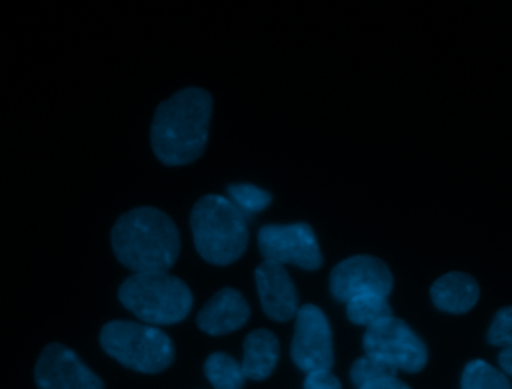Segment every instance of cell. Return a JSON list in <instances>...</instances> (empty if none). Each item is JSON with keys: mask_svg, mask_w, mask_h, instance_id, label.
<instances>
[{"mask_svg": "<svg viewBox=\"0 0 512 389\" xmlns=\"http://www.w3.org/2000/svg\"><path fill=\"white\" fill-rule=\"evenodd\" d=\"M213 101L203 89L180 90L156 110L152 147L156 158L168 167L197 161L209 140Z\"/></svg>", "mask_w": 512, "mask_h": 389, "instance_id": "6da1fadb", "label": "cell"}, {"mask_svg": "<svg viewBox=\"0 0 512 389\" xmlns=\"http://www.w3.org/2000/svg\"><path fill=\"white\" fill-rule=\"evenodd\" d=\"M111 246L120 264L135 274L168 273L179 258V229L158 208H135L117 220Z\"/></svg>", "mask_w": 512, "mask_h": 389, "instance_id": "7a4b0ae2", "label": "cell"}, {"mask_svg": "<svg viewBox=\"0 0 512 389\" xmlns=\"http://www.w3.org/2000/svg\"><path fill=\"white\" fill-rule=\"evenodd\" d=\"M191 228L198 253L210 264H233L248 247L245 214L225 196L201 198L192 210Z\"/></svg>", "mask_w": 512, "mask_h": 389, "instance_id": "3957f363", "label": "cell"}, {"mask_svg": "<svg viewBox=\"0 0 512 389\" xmlns=\"http://www.w3.org/2000/svg\"><path fill=\"white\" fill-rule=\"evenodd\" d=\"M119 300L147 325H173L191 313L194 297L179 277L168 273L134 274L119 289Z\"/></svg>", "mask_w": 512, "mask_h": 389, "instance_id": "277c9868", "label": "cell"}, {"mask_svg": "<svg viewBox=\"0 0 512 389\" xmlns=\"http://www.w3.org/2000/svg\"><path fill=\"white\" fill-rule=\"evenodd\" d=\"M105 354L135 372L156 375L164 372L174 360L170 337L153 327L129 321L108 322L101 331Z\"/></svg>", "mask_w": 512, "mask_h": 389, "instance_id": "5b68a950", "label": "cell"}, {"mask_svg": "<svg viewBox=\"0 0 512 389\" xmlns=\"http://www.w3.org/2000/svg\"><path fill=\"white\" fill-rule=\"evenodd\" d=\"M364 351L399 372L418 373L426 367L427 348L423 340L402 319L391 318L367 328Z\"/></svg>", "mask_w": 512, "mask_h": 389, "instance_id": "8992f818", "label": "cell"}, {"mask_svg": "<svg viewBox=\"0 0 512 389\" xmlns=\"http://www.w3.org/2000/svg\"><path fill=\"white\" fill-rule=\"evenodd\" d=\"M258 246L265 261L280 265L312 271L321 268L324 262L315 232L307 223L262 226Z\"/></svg>", "mask_w": 512, "mask_h": 389, "instance_id": "52a82bcc", "label": "cell"}, {"mask_svg": "<svg viewBox=\"0 0 512 389\" xmlns=\"http://www.w3.org/2000/svg\"><path fill=\"white\" fill-rule=\"evenodd\" d=\"M291 355L298 369L310 373L331 370L334 364L333 334L324 312L313 304L298 309Z\"/></svg>", "mask_w": 512, "mask_h": 389, "instance_id": "ba28073f", "label": "cell"}, {"mask_svg": "<svg viewBox=\"0 0 512 389\" xmlns=\"http://www.w3.org/2000/svg\"><path fill=\"white\" fill-rule=\"evenodd\" d=\"M394 279L390 268L375 256L358 255L345 259L334 267L330 276V291L340 303H348L363 294L388 297Z\"/></svg>", "mask_w": 512, "mask_h": 389, "instance_id": "9c48e42d", "label": "cell"}, {"mask_svg": "<svg viewBox=\"0 0 512 389\" xmlns=\"http://www.w3.org/2000/svg\"><path fill=\"white\" fill-rule=\"evenodd\" d=\"M35 384L38 389H105L102 379L60 343L45 346L39 355Z\"/></svg>", "mask_w": 512, "mask_h": 389, "instance_id": "30bf717a", "label": "cell"}, {"mask_svg": "<svg viewBox=\"0 0 512 389\" xmlns=\"http://www.w3.org/2000/svg\"><path fill=\"white\" fill-rule=\"evenodd\" d=\"M256 288L268 318L288 322L298 313V294L283 265L264 261L255 271Z\"/></svg>", "mask_w": 512, "mask_h": 389, "instance_id": "8fae6325", "label": "cell"}, {"mask_svg": "<svg viewBox=\"0 0 512 389\" xmlns=\"http://www.w3.org/2000/svg\"><path fill=\"white\" fill-rule=\"evenodd\" d=\"M251 316L248 301L236 289L219 291L198 313L197 324L210 336H225L240 330Z\"/></svg>", "mask_w": 512, "mask_h": 389, "instance_id": "7c38bea8", "label": "cell"}, {"mask_svg": "<svg viewBox=\"0 0 512 389\" xmlns=\"http://www.w3.org/2000/svg\"><path fill=\"white\" fill-rule=\"evenodd\" d=\"M433 303L442 312L463 315L471 312L480 300V285L474 277L460 271L447 273L433 283Z\"/></svg>", "mask_w": 512, "mask_h": 389, "instance_id": "4fadbf2b", "label": "cell"}, {"mask_svg": "<svg viewBox=\"0 0 512 389\" xmlns=\"http://www.w3.org/2000/svg\"><path fill=\"white\" fill-rule=\"evenodd\" d=\"M243 373L252 381H264L276 369L279 361V340L268 330L252 331L245 340Z\"/></svg>", "mask_w": 512, "mask_h": 389, "instance_id": "5bb4252c", "label": "cell"}, {"mask_svg": "<svg viewBox=\"0 0 512 389\" xmlns=\"http://www.w3.org/2000/svg\"><path fill=\"white\" fill-rule=\"evenodd\" d=\"M346 313L349 321L361 327L370 328L393 316L388 297L379 294H363L348 301Z\"/></svg>", "mask_w": 512, "mask_h": 389, "instance_id": "9a60e30c", "label": "cell"}, {"mask_svg": "<svg viewBox=\"0 0 512 389\" xmlns=\"http://www.w3.org/2000/svg\"><path fill=\"white\" fill-rule=\"evenodd\" d=\"M207 379L216 389H242L245 387V373L242 364L237 363L230 355H210L204 367Z\"/></svg>", "mask_w": 512, "mask_h": 389, "instance_id": "2e32d148", "label": "cell"}, {"mask_svg": "<svg viewBox=\"0 0 512 389\" xmlns=\"http://www.w3.org/2000/svg\"><path fill=\"white\" fill-rule=\"evenodd\" d=\"M462 389H512L508 376L486 361L475 360L463 372Z\"/></svg>", "mask_w": 512, "mask_h": 389, "instance_id": "e0dca14e", "label": "cell"}, {"mask_svg": "<svg viewBox=\"0 0 512 389\" xmlns=\"http://www.w3.org/2000/svg\"><path fill=\"white\" fill-rule=\"evenodd\" d=\"M387 378H397V370L370 355H364L363 358L355 361L351 369V381L357 388Z\"/></svg>", "mask_w": 512, "mask_h": 389, "instance_id": "ac0fdd59", "label": "cell"}, {"mask_svg": "<svg viewBox=\"0 0 512 389\" xmlns=\"http://www.w3.org/2000/svg\"><path fill=\"white\" fill-rule=\"evenodd\" d=\"M230 201L245 214H256L271 204V195L254 185H233L228 188Z\"/></svg>", "mask_w": 512, "mask_h": 389, "instance_id": "d6986e66", "label": "cell"}, {"mask_svg": "<svg viewBox=\"0 0 512 389\" xmlns=\"http://www.w3.org/2000/svg\"><path fill=\"white\" fill-rule=\"evenodd\" d=\"M489 342L502 351L512 348V306L496 313L489 330Z\"/></svg>", "mask_w": 512, "mask_h": 389, "instance_id": "ffe728a7", "label": "cell"}, {"mask_svg": "<svg viewBox=\"0 0 512 389\" xmlns=\"http://www.w3.org/2000/svg\"><path fill=\"white\" fill-rule=\"evenodd\" d=\"M304 389H342V385L331 370H315L307 373Z\"/></svg>", "mask_w": 512, "mask_h": 389, "instance_id": "44dd1931", "label": "cell"}, {"mask_svg": "<svg viewBox=\"0 0 512 389\" xmlns=\"http://www.w3.org/2000/svg\"><path fill=\"white\" fill-rule=\"evenodd\" d=\"M358 389H411L405 382L400 381L399 378L381 379V381L372 382V384L364 385Z\"/></svg>", "mask_w": 512, "mask_h": 389, "instance_id": "7402d4cb", "label": "cell"}, {"mask_svg": "<svg viewBox=\"0 0 512 389\" xmlns=\"http://www.w3.org/2000/svg\"><path fill=\"white\" fill-rule=\"evenodd\" d=\"M499 364H501L502 370L505 375L512 376V348L504 349L499 355Z\"/></svg>", "mask_w": 512, "mask_h": 389, "instance_id": "603a6c76", "label": "cell"}]
</instances>
